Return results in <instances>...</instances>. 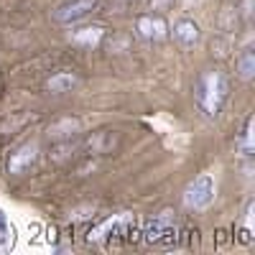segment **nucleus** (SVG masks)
I'll list each match as a JSON object with an SVG mask.
<instances>
[{"label": "nucleus", "instance_id": "39448f33", "mask_svg": "<svg viewBox=\"0 0 255 255\" xmlns=\"http://www.w3.org/2000/svg\"><path fill=\"white\" fill-rule=\"evenodd\" d=\"M135 31L140 38L145 41H163L168 36V26L161 15H153V13H145L135 20Z\"/></svg>", "mask_w": 255, "mask_h": 255}, {"label": "nucleus", "instance_id": "6e6552de", "mask_svg": "<svg viewBox=\"0 0 255 255\" xmlns=\"http://www.w3.org/2000/svg\"><path fill=\"white\" fill-rule=\"evenodd\" d=\"M105 38V28H100V26H87V28H79V31H74V36H72V41L77 46H84V49H95V46H100V41Z\"/></svg>", "mask_w": 255, "mask_h": 255}, {"label": "nucleus", "instance_id": "ddd939ff", "mask_svg": "<svg viewBox=\"0 0 255 255\" xmlns=\"http://www.w3.org/2000/svg\"><path fill=\"white\" fill-rule=\"evenodd\" d=\"M250 125H253V120H248L245 123V130H243V151L250 156V151H253V130H250Z\"/></svg>", "mask_w": 255, "mask_h": 255}, {"label": "nucleus", "instance_id": "f257e3e1", "mask_svg": "<svg viewBox=\"0 0 255 255\" xmlns=\"http://www.w3.org/2000/svg\"><path fill=\"white\" fill-rule=\"evenodd\" d=\"M230 97V82L220 69H207L202 72V77L197 79L194 87V100L197 108L207 115V118H217L225 108V102Z\"/></svg>", "mask_w": 255, "mask_h": 255}, {"label": "nucleus", "instance_id": "9b49d317", "mask_svg": "<svg viewBox=\"0 0 255 255\" xmlns=\"http://www.w3.org/2000/svg\"><path fill=\"white\" fill-rule=\"evenodd\" d=\"M238 69H240V77L248 79V82L255 77V54H253V49H245V51L240 54V59H238Z\"/></svg>", "mask_w": 255, "mask_h": 255}, {"label": "nucleus", "instance_id": "0eeeda50", "mask_svg": "<svg viewBox=\"0 0 255 255\" xmlns=\"http://www.w3.org/2000/svg\"><path fill=\"white\" fill-rule=\"evenodd\" d=\"M174 38L179 41L181 46H194L197 41H199V26L194 23V20H189V18H184V20H179V23L174 26Z\"/></svg>", "mask_w": 255, "mask_h": 255}, {"label": "nucleus", "instance_id": "1a4fd4ad", "mask_svg": "<svg viewBox=\"0 0 255 255\" xmlns=\"http://www.w3.org/2000/svg\"><path fill=\"white\" fill-rule=\"evenodd\" d=\"M77 130H79V120L77 118H64V120H59V123H54L49 128V138H54V140H69Z\"/></svg>", "mask_w": 255, "mask_h": 255}, {"label": "nucleus", "instance_id": "f8f14e48", "mask_svg": "<svg viewBox=\"0 0 255 255\" xmlns=\"http://www.w3.org/2000/svg\"><path fill=\"white\" fill-rule=\"evenodd\" d=\"M13 248V227L0 222V253H8Z\"/></svg>", "mask_w": 255, "mask_h": 255}, {"label": "nucleus", "instance_id": "dca6fc26", "mask_svg": "<svg viewBox=\"0 0 255 255\" xmlns=\"http://www.w3.org/2000/svg\"><path fill=\"white\" fill-rule=\"evenodd\" d=\"M240 240H243V243H253V238H250V230H240Z\"/></svg>", "mask_w": 255, "mask_h": 255}, {"label": "nucleus", "instance_id": "423d86ee", "mask_svg": "<svg viewBox=\"0 0 255 255\" xmlns=\"http://www.w3.org/2000/svg\"><path fill=\"white\" fill-rule=\"evenodd\" d=\"M36 158H38V148L33 145V143H26V145H20L18 151L8 158V174H13V176H20V174H26L28 168L36 163Z\"/></svg>", "mask_w": 255, "mask_h": 255}, {"label": "nucleus", "instance_id": "7ed1b4c3", "mask_svg": "<svg viewBox=\"0 0 255 255\" xmlns=\"http://www.w3.org/2000/svg\"><path fill=\"white\" fill-rule=\"evenodd\" d=\"M212 197H215V184H212V176L202 174L199 179H194L186 191H184V204L189 209H202L212 202Z\"/></svg>", "mask_w": 255, "mask_h": 255}, {"label": "nucleus", "instance_id": "20e7f679", "mask_svg": "<svg viewBox=\"0 0 255 255\" xmlns=\"http://www.w3.org/2000/svg\"><path fill=\"white\" fill-rule=\"evenodd\" d=\"M100 0H67L54 10V20L56 23H74V20L87 18L95 8H97Z\"/></svg>", "mask_w": 255, "mask_h": 255}, {"label": "nucleus", "instance_id": "9d476101", "mask_svg": "<svg viewBox=\"0 0 255 255\" xmlns=\"http://www.w3.org/2000/svg\"><path fill=\"white\" fill-rule=\"evenodd\" d=\"M77 82H79L77 74H72V72H59V74H54V77L46 82V87H49L54 95H61V92H69Z\"/></svg>", "mask_w": 255, "mask_h": 255}, {"label": "nucleus", "instance_id": "f3484780", "mask_svg": "<svg viewBox=\"0 0 255 255\" xmlns=\"http://www.w3.org/2000/svg\"><path fill=\"white\" fill-rule=\"evenodd\" d=\"M120 3H130V0H120Z\"/></svg>", "mask_w": 255, "mask_h": 255}, {"label": "nucleus", "instance_id": "4468645a", "mask_svg": "<svg viewBox=\"0 0 255 255\" xmlns=\"http://www.w3.org/2000/svg\"><path fill=\"white\" fill-rule=\"evenodd\" d=\"M151 3V10H168L174 5V0H148Z\"/></svg>", "mask_w": 255, "mask_h": 255}, {"label": "nucleus", "instance_id": "f03ea898", "mask_svg": "<svg viewBox=\"0 0 255 255\" xmlns=\"http://www.w3.org/2000/svg\"><path fill=\"white\" fill-rule=\"evenodd\" d=\"M140 238H143L148 245H158V248H171V245H176L179 232H176V225H174L171 212H161L156 220L148 222V225L143 227V232H140Z\"/></svg>", "mask_w": 255, "mask_h": 255}, {"label": "nucleus", "instance_id": "2eb2a0df", "mask_svg": "<svg viewBox=\"0 0 255 255\" xmlns=\"http://www.w3.org/2000/svg\"><path fill=\"white\" fill-rule=\"evenodd\" d=\"M56 235H59L56 227H49V230H46V240H49V243H56Z\"/></svg>", "mask_w": 255, "mask_h": 255}]
</instances>
